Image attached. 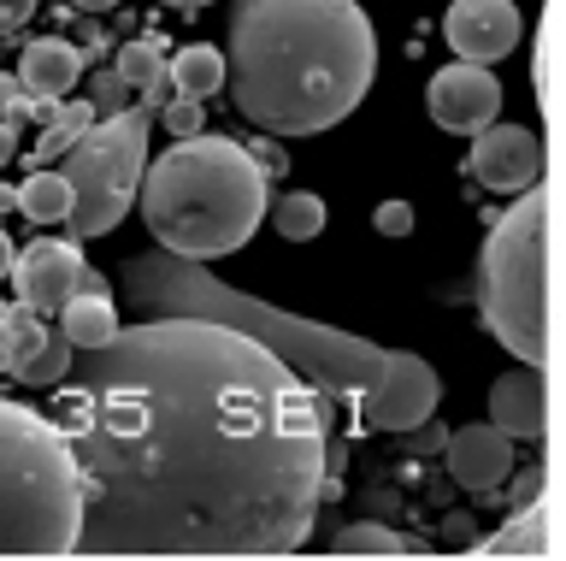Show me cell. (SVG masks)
Instances as JSON below:
<instances>
[{"label": "cell", "mask_w": 566, "mask_h": 561, "mask_svg": "<svg viewBox=\"0 0 566 561\" xmlns=\"http://www.w3.org/2000/svg\"><path fill=\"white\" fill-rule=\"evenodd\" d=\"M467 172L484 189H495V196H520L525 184L543 178V143H537V131H525V125H484V131L472 136Z\"/></svg>", "instance_id": "10"}, {"label": "cell", "mask_w": 566, "mask_h": 561, "mask_svg": "<svg viewBox=\"0 0 566 561\" xmlns=\"http://www.w3.org/2000/svg\"><path fill=\"white\" fill-rule=\"evenodd\" d=\"M272 225H277L283 242H313L325 231V201H318L313 189H290V196H277V207H272Z\"/></svg>", "instance_id": "22"}, {"label": "cell", "mask_w": 566, "mask_h": 561, "mask_svg": "<svg viewBox=\"0 0 566 561\" xmlns=\"http://www.w3.org/2000/svg\"><path fill=\"white\" fill-rule=\"evenodd\" d=\"M77 77H83V54H77V42H65V37H35V42H24V54H18V90L30 95L35 118H48L60 107V101L77 90Z\"/></svg>", "instance_id": "13"}, {"label": "cell", "mask_w": 566, "mask_h": 561, "mask_svg": "<svg viewBox=\"0 0 566 561\" xmlns=\"http://www.w3.org/2000/svg\"><path fill=\"white\" fill-rule=\"evenodd\" d=\"M378 77V37L360 0H237L224 83L265 136L331 131Z\"/></svg>", "instance_id": "2"}, {"label": "cell", "mask_w": 566, "mask_h": 561, "mask_svg": "<svg viewBox=\"0 0 566 561\" xmlns=\"http://www.w3.org/2000/svg\"><path fill=\"white\" fill-rule=\"evenodd\" d=\"M12 284H18V302L35 308L42 320H53L71 295L88 290V284H106L101 272H88V260L83 249L71 237H35L24 254H12Z\"/></svg>", "instance_id": "8"}, {"label": "cell", "mask_w": 566, "mask_h": 561, "mask_svg": "<svg viewBox=\"0 0 566 561\" xmlns=\"http://www.w3.org/2000/svg\"><path fill=\"white\" fill-rule=\"evenodd\" d=\"M7 201H12V189H7V184H0V214H7Z\"/></svg>", "instance_id": "33"}, {"label": "cell", "mask_w": 566, "mask_h": 561, "mask_svg": "<svg viewBox=\"0 0 566 561\" xmlns=\"http://www.w3.org/2000/svg\"><path fill=\"white\" fill-rule=\"evenodd\" d=\"M478 313L525 366H548V189L525 184L478 254Z\"/></svg>", "instance_id": "5"}, {"label": "cell", "mask_w": 566, "mask_h": 561, "mask_svg": "<svg viewBox=\"0 0 566 561\" xmlns=\"http://www.w3.org/2000/svg\"><path fill=\"white\" fill-rule=\"evenodd\" d=\"M166 90L171 95H189V101L219 95L224 90V54H219V48H201V42L177 48V54L166 60Z\"/></svg>", "instance_id": "17"}, {"label": "cell", "mask_w": 566, "mask_h": 561, "mask_svg": "<svg viewBox=\"0 0 566 561\" xmlns=\"http://www.w3.org/2000/svg\"><path fill=\"white\" fill-rule=\"evenodd\" d=\"M502 113V83H495L490 65L478 60H454L431 77V118L454 136H478L484 125H495Z\"/></svg>", "instance_id": "9"}, {"label": "cell", "mask_w": 566, "mask_h": 561, "mask_svg": "<svg viewBox=\"0 0 566 561\" xmlns=\"http://www.w3.org/2000/svg\"><path fill=\"white\" fill-rule=\"evenodd\" d=\"M113 72L124 77V90L136 95V107H142V113L159 107V101H166V42H159V37H136V42H124Z\"/></svg>", "instance_id": "16"}, {"label": "cell", "mask_w": 566, "mask_h": 561, "mask_svg": "<svg viewBox=\"0 0 566 561\" xmlns=\"http://www.w3.org/2000/svg\"><path fill=\"white\" fill-rule=\"evenodd\" d=\"M95 125V107H88V101H60V107H53L48 118H42V143H35V160H60V154L77 143V136Z\"/></svg>", "instance_id": "21"}, {"label": "cell", "mask_w": 566, "mask_h": 561, "mask_svg": "<svg viewBox=\"0 0 566 561\" xmlns=\"http://www.w3.org/2000/svg\"><path fill=\"white\" fill-rule=\"evenodd\" d=\"M0 308H7V302H0Z\"/></svg>", "instance_id": "34"}, {"label": "cell", "mask_w": 566, "mask_h": 561, "mask_svg": "<svg viewBox=\"0 0 566 561\" xmlns=\"http://www.w3.org/2000/svg\"><path fill=\"white\" fill-rule=\"evenodd\" d=\"M71 7H77V12H113L118 0H71Z\"/></svg>", "instance_id": "31"}, {"label": "cell", "mask_w": 566, "mask_h": 561, "mask_svg": "<svg viewBox=\"0 0 566 561\" xmlns=\"http://www.w3.org/2000/svg\"><path fill=\"white\" fill-rule=\"evenodd\" d=\"M88 107H95V118H113L130 107V90H124L118 72H95V83H88Z\"/></svg>", "instance_id": "24"}, {"label": "cell", "mask_w": 566, "mask_h": 561, "mask_svg": "<svg viewBox=\"0 0 566 561\" xmlns=\"http://www.w3.org/2000/svg\"><path fill=\"white\" fill-rule=\"evenodd\" d=\"M442 37H449V48L460 60L490 65V60H502L520 48L525 24H520V7H513V0H454L449 19H442Z\"/></svg>", "instance_id": "11"}, {"label": "cell", "mask_w": 566, "mask_h": 561, "mask_svg": "<svg viewBox=\"0 0 566 561\" xmlns=\"http://www.w3.org/2000/svg\"><path fill=\"white\" fill-rule=\"evenodd\" d=\"M24 113H30V95L18 90V77H7V72H0V118H12V125H18Z\"/></svg>", "instance_id": "27"}, {"label": "cell", "mask_w": 566, "mask_h": 561, "mask_svg": "<svg viewBox=\"0 0 566 561\" xmlns=\"http://www.w3.org/2000/svg\"><path fill=\"white\" fill-rule=\"evenodd\" d=\"M53 320H60V331L71 337V349H83V355H88V349H101L118 331V308H113V295H106V284H88V290L71 295Z\"/></svg>", "instance_id": "15"}, {"label": "cell", "mask_w": 566, "mask_h": 561, "mask_svg": "<svg viewBox=\"0 0 566 561\" xmlns=\"http://www.w3.org/2000/svg\"><path fill=\"white\" fill-rule=\"evenodd\" d=\"M442 402L437 366L401 349H384V366L371 373V384L360 391V419L371 432H413L419 419H431Z\"/></svg>", "instance_id": "7"}, {"label": "cell", "mask_w": 566, "mask_h": 561, "mask_svg": "<svg viewBox=\"0 0 566 561\" xmlns=\"http://www.w3.org/2000/svg\"><path fill=\"white\" fill-rule=\"evenodd\" d=\"M331 550H336V555H407L413 543L396 538V532H389V526H378V520H354V526H343V532L331 538Z\"/></svg>", "instance_id": "23"}, {"label": "cell", "mask_w": 566, "mask_h": 561, "mask_svg": "<svg viewBox=\"0 0 566 561\" xmlns=\"http://www.w3.org/2000/svg\"><path fill=\"white\" fill-rule=\"evenodd\" d=\"M490 426H502L507 437H525V444H543L548 437V384L543 366H525L507 378L490 384Z\"/></svg>", "instance_id": "14"}, {"label": "cell", "mask_w": 566, "mask_h": 561, "mask_svg": "<svg viewBox=\"0 0 566 561\" xmlns=\"http://www.w3.org/2000/svg\"><path fill=\"white\" fill-rule=\"evenodd\" d=\"M371 225H378V237H413V207H407V201H384L378 214H371Z\"/></svg>", "instance_id": "25"}, {"label": "cell", "mask_w": 566, "mask_h": 561, "mask_svg": "<svg viewBox=\"0 0 566 561\" xmlns=\"http://www.w3.org/2000/svg\"><path fill=\"white\" fill-rule=\"evenodd\" d=\"M12 254H18V249H12V237H7V225H0V278H7V272H12Z\"/></svg>", "instance_id": "30"}, {"label": "cell", "mask_w": 566, "mask_h": 561, "mask_svg": "<svg viewBox=\"0 0 566 561\" xmlns=\"http://www.w3.org/2000/svg\"><path fill=\"white\" fill-rule=\"evenodd\" d=\"M142 166H148V113L124 107L113 118H95L77 143L65 148L60 178L71 189V242L106 237L113 225L136 207L142 189Z\"/></svg>", "instance_id": "6"}, {"label": "cell", "mask_w": 566, "mask_h": 561, "mask_svg": "<svg viewBox=\"0 0 566 561\" xmlns=\"http://www.w3.org/2000/svg\"><path fill=\"white\" fill-rule=\"evenodd\" d=\"M83 485L65 432L0 396V555H71Z\"/></svg>", "instance_id": "4"}, {"label": "cell", "mask_w": 566, "mask_h": 561, "mask_svg": "<svg viewBox=\"0 0 566 561\" xmlns=\"http://www.w3.org/2000/svg\"><path fill=\"white\" fill-rule=\"evenodd\" d=\"M12 154H18V125H12V118H0V166H7Z\"/></svg>", "instance_id": "29"}, {"label": "cell", "mask_w": 566, "mask_h": 561, "mask_svg": "<svg viewBox=\"0 0 566 561\" xmlns=\"http://www.w3.org/2000/svg\"><path fill=\"white\" fill-rule=\"evenodd\" d=\"M166 131H171V143H177V136H195V131H201V101L177 95L171 107H166Z\"/></svg>", "instance_id": "26"}, {"label": "cell", "mask_w": 566, "mask_h": 561, "mask_svg": "<svg viewBox=\"0 0 566 561\" xmlns=\"http://www.w3.org/2000/svg\"><path fill=\"white\" fill-rule=\"evenodd\" d=\"M12 201H18V214H24L30 225H60L71 214V189H65V178L53 166L30 172V178L12 189Z\"/></svg>", "instance_id": "19"}, {"label": "cell", "mask_w": 566, "mask_h": 561, "mask_svg": "<svg viewBox=\"0 0 566 561\" xmlns=\"http://www.w3.org/2000/svg\"><path fill=\"white\" fill-rule=\"evenodd\" d=\"M71 355H77V349H71V337H65L60 325H48L42 337H35L30 355L12 366V378H18V384H42V391H48V384H60V378L71 373Z\"/></svg>", "instance_id": "20"}, {"label": "cell", "mask_w": 566, "mask_h": 561, "mask_svg": "<svg viewBox=\"0 0 566 561\" xmlns=\"http://www.w3.org/2000/svg\"><path fill=\"white\" fill-rule=\"evenodd\" d=\"M442 455H449V479L460 490H472V497L507 485L513 472V437L502 426H460L442 437Z\"/></svg>", "instance_id": "12"}, {"label": "cell", "mask_w": 566, "mask_h": 561, "mask_svg": "<svg viewBox=\"0 0 566 561\" xmlns=\"http://www.w3.org/2000/svg\"><path fill=\"white\" fill-rule=\"evenodd\" d=\"M548 550H555V538H548V497L520 502V515L502 532L490 543H478V555H548Z\"/></svg>", "instance_id": "18"}, {"label": "cell", "mask_w": 566, "mask_h": 561, "mask_svg": "<svg viewBox=\"0 0 566 561\" xmlns=\"http://www.w3.org/2000/svg\"><path fill=\"white\" fill-rule=\"evenodd\" d=\"M272 178L260 172L254 148L230 136H177L142 178V219L171 260H219L237 254L260 231L272 207Z\"/></svg>", "instance_id": "3"}, {"label": "cell", "mask_w": 566, "mask_h": 561, "mask_svg": "<svg viewBox=\"0 0 566 561\" xmlns=\"http://www.w3.org/2000/svg\"><path fill=\"white\" fill-rule=\"evenodd\" d=\"M159 7H177V12H201L207 0H159Z\"/></svg>", "instance_id": "32"}, {"label": "cell", "mask_w": 566, "mask_h": 561, "mask_svg": "<svg viewBox=\"0 0 566 561\" xmlns=\"http://www.w3.org/2000/svg\"><path fill=\"white\" fill-rule=\"evenodd\" d=\"M35 12V0H0V37H7V30H18Z\"/></svg>", "instance_id": "28"}, {"label": "cell", "mask_w": 566, "mask_h": 561, "mask_svg": "<svg viewBox=\"0 0 566 561\" xmlns=\"http://www.w3.org/2000/svg\"><path fill=\"white\" fill-rule=\"evenodd\" d=\"M83 485L71 555H290L331 490L325 402L260 331L166 313L53 384Z\"/></svg>", "instance_id": "1"}]
</instances>
